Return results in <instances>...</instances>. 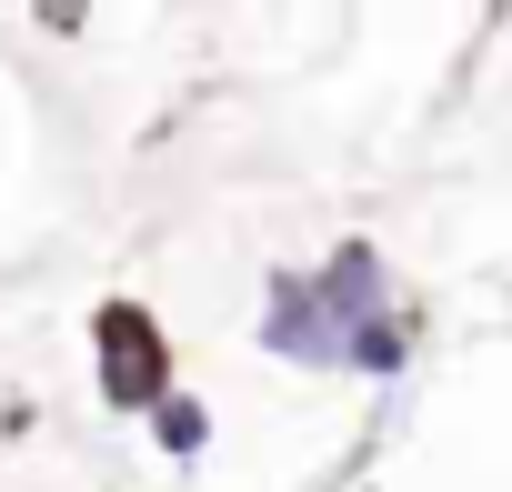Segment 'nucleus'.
Wrapping results in <instances>:
<instances>
[{
  "mask_svg": "<svg viewBox=\"0 0 512 492\" xmlns=\"http://www.w3.org/2000/svg\"><path fill=\"white\" fill-rule=\"evenodd\" d=\"M151 442H161L171 462H201V442H211V412H201L191 392H171V402L151 412Z\"/></svg>",
  "mask_w": 512,
  "mask_h": 492,
  "instance_id": "4",
  "label": "nucleus"
},
{
  "mask_svg": "<svg viewBox=\"0 0 512 492\" xmlns=\"http://www.w3.org/2000/svg\"><path fill=\"white\" fill-rule=\"evenodd\" d=\"M402 362H412V322H402V312H382V322H362V332L342 342V372H372V382H392Z\"/></svg>",
  "mask_w": 512,
  "mask_h": 492,
  "instance_id": "3",
  "label": "nucleus"
},
{
  "mask_svg": "<svg viewBox=\"0 0 512 492\" xmlns=\"http://www.w3.org/2000/svg\"><path fill=\"white\" fill-rule=\"evenodd\" d=\"M392 292H382V252L372 241H342L322 272H292L272 282V312H262V352L302 362V372H342V342L362 322H382Z\"/></svg>",
  "mask_w": 512,
  "mask_h": 492,
  "instance_id": "1",
  "label": "nucleus"
},
{
  "mask_svg": "<svg viewBox=\"0 0 512 492\" xmlns=\"http://www.w3.org/2000/svg\"><path fill=\"white\" fill-rule=\"evenodd\" d=\"M91 372H101V402H121V412H161L181 382H171V332L141 312V302H101L91 312Z\"/></svg>",
  "mask_w": 512,
  "mask_h": 492,
  "instance_id": "2",
  "label": "nucleus"
}]
</instances>
